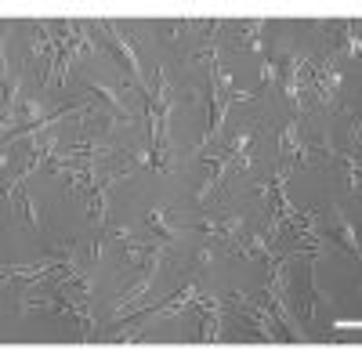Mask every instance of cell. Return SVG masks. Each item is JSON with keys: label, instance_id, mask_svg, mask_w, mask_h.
Masks as SVG:
<instances>
[{"label": "cell", "instance_id": "obj_1", "mask_svg": "<svg viewBox=\"0 0 362 362\" xmlns=\"http://www.w3.org/2000/svg\"><path fill=\"white\" fill-rule=\"evenodd\" d=\"M228 305L235 312H243L250 319V326H257V337H264V341H286V334H279V329H276L279 319H276V312L268 308V300H254L250 293H232Z\"/></svg>", "mask_w": 362, "mask_h": 362}, {"label": "cell", "instance_id": "obj_2", "mask_svg": "<svg viewBox=\"0 0 362 362\" xmlns=\"http://www.w3.org/2000/svg\"><path fill=\"white\" fill-rule=\"evenodd\" d=\"M203 160L214 163V174H210V177L203 181V185H199L196 203H206L210 196H214V192L221 189V181H225L232 170H243V163H239V156L232 153V148H214V153H203Z\"/></svg>", "mask_w": 362, "mask_h": 362}, {"label": "cell", "instance_id": "obj_3", "mask_svg": "<svg viewBox=\"0 0 362 362\" xmlns=\"http://www.w3.org/2000/svg\"><path fill=\"white\" fill-rule=\"evenodd\" d=\"M98 29H102V33H105V40H109V47L116 51V58H119V62L127 66L131 80H134V83H138V90H141V98H148V95H153V90H148V87H145V80H141V66H138V54H134V44H131L127 37H119V29H116L112 22H102Z\"/></svg>", "mask_w": 362, "mask_h": 362}, {"label": "cell", "instance_id": "obj_4", "mask_svg": "<svg viewBox=\"0 0 362 362\" xmlns=\"http://www.w3.org/2000/svg\"><path fill=\"white\" fill-rule=\"evenodd\" d=\"M153 286H156V268H148L145 276H141L124 297H119V305L112 308V322H119V319H127L131 312H138L145 300H148V293H153Z\"/></svg>", "mask_w": 362, "mask_h": 362}, {"label": "cell", "instance_id": "obj_5", "mask_svg": "<svg viewBox=\"0 0 362 362\" xmlns=\"http://www.w3.org/2000/svg\"><path fill=\"white\" fill-rule=\"evenodd\" d=\"M196 308L203 312V329H199V341L203 344H214L221 341V319H225V300L221 297H199Z\"/></svg>", "mask_w": 362, "mask_h": 362}, {"label": "cell", "instance_id": "obj_6", "mask_svg": "<svg viewBox=\"0 0 362 362\" xmlns=\"http://www.w3.org/2000/svg\"><path fill=\"white\" fill-rule=\"evenodd\" d=\"M196 232H203V235H218L221 243H228V247H235V239H239V232H243V218H225V221H210V218H203V221H196L192 225Z\"/></svg>", "mask_w": 362, "mask_h": 362}, {"label": "cell", "instance_id": "obj_7", "mask_svg": "<svg viewBox=\"0 0 362 362\" xmlns=\"http://www.w3.org/2000/svg\"><path fill=\"white\" fill-rule=\"evenodd\" d=\"M51 272H66V261H47V264H4V283L8 279H25V283H33V279H44L51 276Z\"/></svg>", "mask_w": 362, "mask_h": 362}, {"label": "cell", "instance_id": "obj_8", "mask_svg": "<svg viewBox=\"0 0 362 362\" xmlns=\"http://www.w3.org/2000/svg\"><path fill=\"white\" fill-rule=\"evenodd\" d=\"M87 95L95 98V102H105V105H109V116H112V119H124V124H131V119H134V116L127 112L124 98H119L112 87H105V83H87Z\"/></svg>", "mask_w": 362, "mask_h": 362}, {"label": "cell", "instance_id": "obj_9", "mask_svg": "<svg viewBox=\"0 0 362 362\" xmlns=\"http://www.w3.org/2000/svg\"><path fill=\"white\" fill-rule=\"evenodd\" d=\"M232 250H239V254H247V257H261V261H268V264H276L279 257L272 254V239L268 235H247V239H235V247Z\"/></svg>", "mask_w": 362, "mask_h": 362}, {"label": "cell", "instance_id": "obj_10", "mask_svg": "<svg viewBox=\"0 0 362 362\" xmlns=\"http://www.w3.org/2000/svg\"><path fill=\"white\" fill-rule=\"evenodd\" d=\"M322 239H337V243H341L348 254H355V257H358V235H355V228L348 225V218L341 214L337 206H334V232H326Z\"/></svg>", "mask_w": 362, "mask_h": 362}, {"label": "cell", "instance_id": "obj_11", "mask_svg": "<svg viewBox=\"0 0 362 362\" xmlns=\"http://www.w3.org/2000/svg\"><path fill=\"white\" fill-rule=\"evenodd\" d=\"M145 225L153 228V232H156V235L163 239V243H170V239H177V228L170 225V218H167V210H163V206H153V210H148Z\"/></svg>", "mask_w": 362, "mask_h": 362}, {"label": "cell", "instance_id": "obj_12", "mask_svg": "<svg viewBox=\"0 0 362 362\" xmlns=\"http://www.w3.org/2000/svg\"><path fill=\"white\" fill-rule=\"evenodd\" d=\"M337 58H355L358 62V22H344V37H341L337 54L329 58V62H337Z\"/></svg>", "mask_w": 362, "mask_h": 362}, {"label": "cell", "instance_id": "obj_13", "mask_svg": "<svg viewBox=\"0 0 362 362\" xmlns=\"http://www.w3.org/2000/svg\"><path fill=\"white\" fill-rule=\"evenodd\" d=\"M54 148H58V138H54V134H47V138L33 141V148H29V163H25V170H33V167H40L44 160H51Z\"/></svg>", "mask_w": 362, "mask_h": 362}, {"label": "cell", "instance_id": "obj_14", "mask_svg": "<svg viewBox=\"0 0 362 362\" xmlns=\"http://www.w3.org/2000/svg\"><path fill=\"white\" fill-rule=\"evenodd\" d=\"M156 247H145L138 239H127V264L131 268H148V257H153Z\"/></svg>", "mask_w": 362, "mask_h": 362}, {"label": "cell", "instance_id": "obj_15", "mask_svg": "<svg viewBox=\"0 0 362 362\" xmlns=\"http://www.w3.org/2000/svg\"><path fill=\"white\" fill-rule=\"evenodd\" d=\"M261 29H264V22L261 18H254V22H247L243 29H239V44H243V47H254V51H261L264 44H261Z\"/></svg>", "mask_w": 362, "mask_h": 362}, {"label": "cell", "instance_id": "obj_16", "mask_svg": "<svg viewBox=\"0 0 362 362\" xmlns=\"http://www.w3.org/2000/svg\"><path fill=\"white\" fill-rule=\"evenodd\" d=\"M261 76H264V83L279 80V66H276V58H264V69H261Z\"/></svg>", "mask_w": 362, "mask_h": 362}]
</instances>
